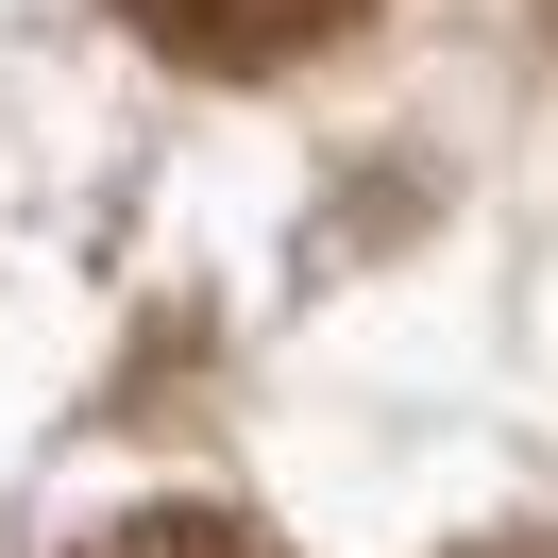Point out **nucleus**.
<instances>
[{"label":"nucleus","instance_id":"1","mask_svg":"<svg viewBox=\"0 0 558 558\" xmlns=\"http://www.w3.org/2000/svg\"><path fill=\"white\" fill-rule=\"evenodd\" d=\"M153 51H186V69H305V51H339L373 0H119Z\"/></svg>","mask_w":558,"mask_h":558},{"label":"nucleus","instance_id":"2","mask_svg":"<svg viewBox=\"0 0 558 558\" xmlns=\"http://www.w3.org/2000/svg\"><path fill=\"white\" fill-rule=\"evenodd\" d=\"M85 558H271L254 524H220V508H136V524H102Z\"/></svg>","mask_w":558,"mask_h":558},{"label":"nucleus","instance_id":"3","mask_svg":"<svg viewBox=\"0 0 558 558\" xmlns=\"http://www.w3.org/2000/svg\"><path fill=\"white\" fill-rule=\"evenodd\" d=\"M490 558H558V542H490Z\"/></svg>","mask_w":558,"mask_h":558}]
</instances>
